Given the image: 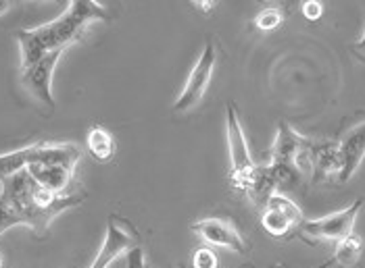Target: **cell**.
I'll use <instances>...</instances> for the list:
<instances>
[{
  "label": "cell",
  "instance_id": "obj_12",
  "mask_svg": "<svg viewBox=\"0 0 365 268\" xmlns=\"http://www.w3.org/2000/svg\"><path fill=\"white\" fill-rule=\"evenodd\" d=\"M26 171L40 188L48 189L53 193H65V189L71 186L73 173H76V171H69V168H63V166L40 164V162H31V164H28Z\"/></svg>",
  "mask_w": 365,
  "mask_h": 268
},
{
  "label": "cell",
  "instance_id": "obj_4",
  "mask_svg": "<svg viewBox=\"0 0 365 268\" xmlns=\"http://www.w3.org/2000/svg\"><path fill=\"white\" fill-rule=\"evenodd\" d=\"M215 63H217L215 46H213V42H207L205 50L200 53L192 71H190V75H188V80H186L182 94L178 96V100L173 104L175 112H188L202 100V96L207 94V87L211 83V77H213Z\"/></svg>",
  "mask_w": 365,
  "mask_h": 268
},
{
  "label": "cell",
  "instance_id": "obj_6",
  "mask_svg": "<svg viewBox=\"0 0 365 268\" xmlns=\"http://www.w3.org/2000/svg\"><path fill=\"white\" fill-rule=\"evenodd\" d=\"M192 233L200 237L202 242L225 247L230 252L236 254H245L247 252V243L242 240L240 231L225 218H200L197 223H192Z\"/></svg>",
  "mask_w": 365,
  "mask_h": 268
},
{
  "label": "cell",
  "instance_id": "obj_23",
  "mask_svg": "<svg viewBox=\"0 0 365 268\" xmlns=\"http://www.w3.org/2000/svg\"><path fill=\"white\" fill-rule=\"evenodd\" d=\"M195 6L207 13V11H211V9L215 6V2H211V0H202V2H200V0H197V2H195Z\"/></svg>",
  "mask_w": 365,
  "mask_h": 268
},
{
  "label": "cell",
  "instance_id": "obj_5",
  "mask_svg": "<svg viewBox=\"0 0 365 268\" xmlns=\"http://www.w3.org/2000/svg\"><path fill=\"white\" fill-rule=\"evenodd\" d=\"M65 50H56V53L42 56L38 63H34L26 71H21V85L28 92L29 96L40 102L42 107L48 110L55 108V96H53V75H55V67L58 58L63 56Z\"/></svg>",
  "mask_w": 365,
  "mask_h": 268
},
{
  "label": "cell",
  "instance_id": "obj_25",
  "mask_svg": "<svg viewBox=\"0 0 365 268\" xmlns=\"http://www.w3.org/2000/svg\"><path fill=\"white\" fill-rule=\"evenodd\" d=\"M357 50H359V53H365V29H364V36H361V40L357 42Z\"/></svg>",
  "mask_w": 365,
  "mask_h": 268
},
{
  "label": "cell",
  "instance_id": "obj_14",
  "mask_svg": "<svg viewBox=\"0 0 365 268\" xmlns=\"http://www.w3.org/2000/svg\"><path fill=\"white\" fill-rule=\"evenodd\" d=\"M86 146H88V152L101 162L109 161L115 154V139H113V135L105 127H98V125L88 132Z\"/></svg>",
  "mask_w": 365,
  "mask_h": 268
},
{
  "label": "cell",
  "instance_id": "obj_17",
  "mask_svg": "<svg viewBox=\"0 0 365 268\" xmlns=\"http://www.w3.org/2000/svg\"><path fill=\"white\" fill-rule=\"evenodd\" d=\"M261 225H263V229H265L269 235H274V237H284V235H288L290 231L297 229V227L290 223L288 216L282 215L280 210H274V208H265V210H263Z\"/></svg>",
  "mask_w": 365,
  "mask_h": 268
},
{
  "label": "cell",
  "instance_id": "obj_8",
  "mask_svg": "<svg viewBox=\"0 0 365 268\" xmlns=\"http://www.w3.org/2000/svg\"><path fill=\"white\" fill-rule=\"evenodd\" d=\"M338 146H340V159H342V171H340L338 181L346 183L357 173V168L361 166L365 159V121L344 135L342 141H338Z\"/></svg>",
  "mask_w": 365,
  "mask_h": 268
},
{
  "label": "cell",
  "instance_id": "obj_10",
  "mask_svg": "<svg viewBox=\"0 0 365 268\" xmlns=\"http://www.w3.org/2000/svg\"><path fill=\"white\" fill-rule=\"evenodd\" d=\"M82 159L80 146L76 144H34L31 146V162H40V164H53V166H63L69 171H76L78 162Z\"/></svg>",
  "mask_w": 365,
  "mask_h": 268
},
{
  "label": "cell",
  "instance_id": "obj_1",
  "mask_svg": "<svg viewBox=\"0 0 365 268\" xmlns=\"http://www.w3.org/2000/svg\"><path fill=\"white\" fill-rule=\"evenodd\" d=\"M105 19H107V11L103 4L94 0H86V2L76 0L55 21L29 29H19L17 42L21 53V71H26L46 54L67 50L71 44L82 40L88 26Z\"/></svg>",
  "mask_w": 365,
  "mask_h": 268
},
{
  "label": "cell",
  "instance_id": "obj_26",
  "mask_svg": "<svg viewBox=\"0 0 365 268\" xmlns=\"http://www.w3.org/2000/svg\"><path fill=\"white\" fill-rule=\"evenodd\" d=\"M9 9H11V4H9V2H0V15H4Z\"/></svg>",
  "mask_w": 365,
  "mask_h": 268
},
{
  "label": "cell",
  "instance_id": "obj_27",
  "mask_svg": "<svg viewBox=\"0 0 365 268\" xmlns=\"http://www.w3.org/2000/svg\"><path fill=\"white\" fill-rule=\"evenodd\" d=\"M0 268H2V258H0Z\"/></svg>",
  "mask_w": 365,
  "mask_h": 268
},
{
  "label": "cell",
  "instance_id": "obj_21",
  "mask_svg": "<svg viewBox=\"0 0 365 268\" xmlns=\"http://www.w3.org/2000/svg\"><path fill=\"white\" fill-rule=\"evenodd\" d=\"M17 225H21L19 216L15 215L13 210H9L4 204H0V235L4 231H9L11 227H17Z\"/></svg>",
  "mask_w": 365,
  "mask_h": 268
},
{
  "label": "cell",
  "instance_id": "obj_2",
  "mask_svg": "<svg viewBox=\"0 0 365 268\" xmlns=\"http://www.w3.org/2000/svg\"><path fill=\"white\" fill-rule=\"evenodd\" d=\"M225 135H227V154H230V181L232 188L245 193L257 164L249 152V144L234 104H227L225 108Z\"/></svg>",
  "mask_w": 365,
  "mask_h": 268
},
{
  "label": "cell",
  "instance_id": "obj_24",
  "mask_svg": "<svg viewBox=\"0 0 365 268\" xmlns=\"http://www.w3.org/2000/svg\"><path fill=\"white\" fill-rule=\"evenodd\" d=\"M109 268H128V262H125V254H123V256H119V258H117V260H115V262H113Z\"/></svg>",
  "mask_w": 365,
  "mask_h": 268
},
{
  "label": "cell",
  "instance_id": "obj_18",
  "mask_svg": "<svg viewBox=\"0 0 365 268\" xmlns=\"http://www.w3.org/2000/svg\"><path fill=\"white\" fill-rule=\"evenodd\" d=\"M265 208H274V210H280L282 215H286L290 218V223L299 229V225L305 220V216H303V210L286 195V193H274L272 198H269V202H267V206Z\"/></svg>",
  "mask_w": 365,
  "mask_h": 268
},
{
  "label": "cell",
  "instance_id": "obj_3",
  "mask_svg": "<svg viewBox=\"0 0 365 268\" xmlns=\"http://www.w3.org/2000/svg\"><path fill=\"white\" fill-rule=\"evenodd\" d=\"M361 208H364V200L359 198L351 206H346L338 213L322 216V218H313V220H303L297 231L311 242H344L353 233Z\"/></svg>",
  "mask_w": 365,
  "mask_h": 268
},
{
  "label": "cell",
  "instance_id": "obj_22",
  "mask_svg": "<svg viewBox=\"0 0 365 268\" xmlns=\"http://www.w3.org/2000/svg\"><path fill=\"white\" fill-rule=\"evenodd\" d=\"M303 15H305V19H309V21H317V19L324 15V6H322V2H317V0H309V2H305V4H303Z\"/></svg>",
  "mask_w": 365,
  "mask_h": 268
},
{
  "label": "cell",
  "instance_id": "obj_13",
  "mask_svg": "<svg viewBox=\"0 0 365 268\" xmlns=\"http://www.w3.org/2000/svg\"><path fill=\"white\" fill-rule=\"evenodd\" d=\"M245 193L249 195V200L253 202L255 206L261 208V210H265V206H267V202H269V198L274 193H280L278 186H276V179H274V175H272L267 164H261V166L257 164L255 166L251 181H249V188H247Z\"/></svg>",
  "mask_w": 365,
  "mask_h": 268
},
{
  "label": "cell",
  "instance_id": "obj_20",
  "mask_svg": "<svg viewBox=\"0 0 365 268\" xmlns=\"http://www.w3.org/2000/svg\"><path fill=\"white\" fill-rule=\"evenodd\" d=\"M195 268H220V258L211 247H198L192 256Z\"/></svg>",
  "mask_w": 365,
  "mask_h": 268
},
{
  "label": "cell",
  "instance_id": "obj_9",
  "mask_svg": "<svg viewBox=\"0 0 365 268\" xmlns=\"http://www.w3.org/2000/svg\"><path fill=\"white\" fill-rule=\"evenodd\" d=\"M311 162H313V181H326L340 177L342 159L338 141H311Z\"/></svg>",
  "mask_w": 365,
  "mask_h": 268
},
{
  "label": "cell",
  "instance_id": "obj_15",
  "mask_svg": "<svg viewBox=\"0 0 365 268\" xmlns=\"http://www.w3.org/2000/svg\"><path fill=\"white\" fill-rule=\"evenodd\" d=\"M361 254H364V240L359 235L351 233L344 242L336 243V252L330 260L334 262L336 268H349L359 262Z\"/></svg>",
  "mask_w": 365,
  "mask_h": 268
},
{
  "label": "cell",
  "instance_id": "obj_19",
  "mask_svg": "<svg viewBox=\"0 0 365 268\" xmlns=\"http://www.w3.org/2000/svg\"><path fill=\"white\" fill-rule=\"evenodd\" d=\"M282 23V11L276 6H269V9H263L257 19H255V26L259 27L261 31H269V29H276Z\"/></svg>",
  "mask_w": 365,
  "mask_h": 268
},
{
  "label": "cell",
  "instance_id": "obj_11",
  "mask_svg": "<svg viewBox=\"0 0 365 268\" xmlns=\"http://www.w3.org/2000/svg\"><path fill=\"white\" fill-rule=\"evenodd\" d=\"M305 144H307V137H303L299 132H294L288 123H280L278 134H276V141L272 146L269 162L297 166V156L301 154Z\"/></svg>",
  "mask_w": 365,
  "mask_h": 268
},
{
  "label": "cell",
  "instance_id": "obj_16",
  "mask_svg": "<svg viewBox=\"0 0 365 268\" xmlns=\"http://www.w3.org/2000/svg\"><path fill=\"white\" fill-rule=\"evenodd\" d=\"M29 156H31V146L15 150V152L0 154V181L26 171L29 164Z\"/></svg>",
  "mask_w": 365,
  "mask_h": 268
},
{
  "label": "cell",
  "instance_id": "obj_7",
  "mask_svg": "<svg viewBox=\"0 0 365 268\" xmlns=\"http://www.w3.org/2000/svg\"><path fill=\"white\" fill-rule=\"evenodd\" d=\"M130 247H134V235L123 227V223L117 216H111L109 225H107V235H105L103 247L98 250L90 268H109Z\"/></svg>",
  "mask_w": 365,
  "mask_h": 268
}]
</instances>
